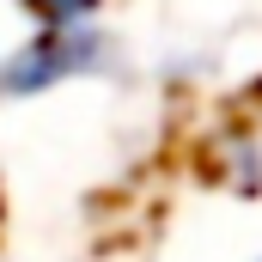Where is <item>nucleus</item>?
Masks as SVG:
<instances>
[{"mask_svg": "<svg viewBox=\"0 0 262 262\" xmlns=\"http://www.w3.org/2000/svg\"><path fill=\"white\" fill-rule=\"evenodd\" d=\"M104 0H25V12L43 25V31H61V25H92Z\"/></svg>", "mask_w": 262, "mask_h": 262, "instance_id": "f03ea898", "label": "nucleus"}, {"mask_svg": "<svg viewBox=\"0 0 262 262\" xmlns=\"http://www.w3.org/2000/svg\"><path fill=\"white\" fill-rule=\"evenodd\" d=\"M116 61V37L98 25H61V31H37L18 55L0 61V98H43L67 79H92L110 73Z\"/></svg>", "mask_w": 262, "mask_h": 262, "instance_id": "f257e3e1", "label": "nucleus"}]
</instances>
